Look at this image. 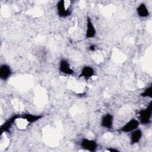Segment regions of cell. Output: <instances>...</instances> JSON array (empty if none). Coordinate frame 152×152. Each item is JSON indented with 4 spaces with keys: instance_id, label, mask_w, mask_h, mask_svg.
<instances>
[{
    "instance_id": "1",
    "label": "cell",
    "mask_w": 152,
    "mask_h": 152,
    "mask_svg": "<svg viewBox=\"0 0 152 152\" xmlns=\"http://www.w3.org/2000/svg\"><path fill=\"white\" fill-rule=\"evenodd\" d=\"M151 112H152V103L151 102L146 108L141 109L138 112V116H139L138 121L140 123L143 125H147L150 124L151 121Z\"/></svg>"
},
{
    "instance_id": "2",
    "label": "cell",
    "mask_w": 152,
    "mask_h": 152,
    "mask_svg": "<svg viewBox=\"0 0 152 152\" xmlns=\"http://www.w3.org/2000/svg\"><path fill=\"white\" fill-rule=\"evenodd\" d=\"M140 122L138 120L132 118L127 122L124 126H122L120 131L123 132H130L134 130L137 129L140 125Z\"/></svg>"
},
{
    "instance_id": "3",
    "label": "cell",
    "mask_w": 152,
    "mask_h": 152,
    "mask_svg": "<svg viewBox=\"0 0 152 152\" xmlns=\"http://www.w3.org/2000/svg\"><path fill=\"white\" fill-rule=\"evenodd\" d=\"M80 145L83 149L90 152H94L97 148V144L95 140H89L86 138L81 140Z\"/></svg>"
},
{
    "instance_id": "4",
    "label": "cell",
    "mask_w": 152,
    "mask_h": 152,
    "mask_svg": "<svg viewBox=\"0 0 152 152\" xmlns=\"http://www.w3.org/2000/svg\"><path fill=\"white\" fill-rule=\"evenodd\" d=\"M96 34V30L92 22V20L90 17H87L86 24V39L93 38Z\"/></svg>"
},
{
    "instance_id": "5",
    "label": "cell",
    "mask_w": 152,
    "mask_h": 152,
    "mask_svg": "<svg viewBox=\"0 0 152 152\" xmlns=\"http://www.w3.org/2000/svg\"><path fill=\"white\" fill-rule=\"evenodd\" d=\"M56 9L58 15L61 17H66L69 16L71 12L65 8V1L64 0H60L56 4Z\"/></svg>"
},
{
    "instance_id": "6",
    "label": "cell",
    "mask_w": 152,
    "mask_h": 152,
    "mask_svg": "<svg viewBox=\"0 0 152 152\" xmlns=\"http://www.w3.org/2000/svg\"><path fill=\"white\" fill-rule=\"evenodd\" d=\"M21 118V115H14L10 118L8 120L6 121L1 126V132L2 134L5 132H8L10 128L14 124V122L17 119Z\"/></svg>"
},
{
    "instance_id": "7",
    "label": "cell",
    "mask_w": 152,
    "mask_h": 152,
    "mask_svg": "<svg viewBox=\"0 0 152 152\" xmlns=\"http://www.w3.org/2000/svg\"><path fill=\"white\" fill-rule=\"evenodd\" d=\"M59 69L61 72L66 75H72L74 73V70L71 68L69 62L66 59L60 61Z\"/></svg>"
},
{
    "instance_id": "8",
    "label": "cell",
    "mask_w": 152,
    "mask_h": 152,
    "mask_svg": "<svg viewBox=\"0 0 152 152\" xmlns=\"http://www.w3.org/2000/svg\"><path fill=\"white\" fill-rule=\"evenodd\" d=\"M113 116L110 113H107L104 115L101 121V126L107 129H111L113 126Z\"/></svg>"
},
{
    "instance_id": "9",
    "label": "cell",
    "mask_w": 152,
    "mask_h": 152,
    "mask_svg": "<svg viewBox=\"0 0 152 152\" xmlns=\"http://www.w3.org/2000/svg\"><path fill=\"white\" fill-rule=\"evenodd\" d=\"M11 67L7 64H2L0 66V78L2 80H7L11 75Z\"/></svg>"
},
{
    "instance_id": "10",
    "label": "cell",
    "mask_w": 152,
    "mask_h": 152,
    "mask_svg": "<svg viewBox=\"0 0 152 152\" xmlns=\"http://www.w3.org/2000/svg\"><path fill=\"white\" fill-rule=\"evenodd\" d=\"M43 117V115H33L30 113H24L21 115V118L25 119L28 123L32 124L37 122Z\"/></svg>"
},
{
    "instance_id": "11",
    "label": "cell",
    "mask_w": 152,
    "mask_h": 152,
    "mask_svg": "<svg viewBox=\"0 0 152 152\" xmlns=\"http://www.w3.org/2000/svg\"><path fill=\"white\" fill-rule=\"evenodd\" d=\"M142 136V131L140 129H136L132 131L130 136L131 144H135L138 143L141 140Z\"/></svg>"
},
{
    "instance_id": "12",
    "label": "cell",
    "mask_w": 152,
    "mask_h": 152,
    "mask_svg": "<svg viewBox=\"0 0 152 152\" xmlns=\"http://www.w3.org/2000/svg\"><path fill=\"white\" fill-rule=\"evenodd\" d=\"M94 73L95 71L91 66H85L83 68L80 76L85 78H88L93 77L94 75Z\"/></svg>"
},
{
    "instance_id": "13",
    "label": "cell",
    "mask_w": 152,
    "mask_h": 152,
    "mask_svg": "<svg viewBox=\"0 0 152 152\" xmlns=\"http://www.w3.org/2000/svg\"><path fill=\"white\" fill-rule=\"evenodd\" d=\"M137 12L139 17H147L149 15V11L144 3L140 4L137 8Z\"/></svg>"
},
{
    "instance_id": "14",
    "label": "cell",
    "mask_w": 152,
    "mask_h": 152,
    "mask_svg": "<svg viewBox=\"0 0 152 152\" xmlns=\"http://www.w3.org/2000/svg\"><path fill=\"white\" fill-rule=\"evenodd\" d=\"M141 96L142 97H152V86H150L146 88L143 92L141 93Z\"/></svg>"
},
{
    "instance_id": "15",
    "label": "cell",
    "mask_w": 152,
    "mask_h": 152,
    "mask_svg": "<svg viewBox=\"0 0 152 152\" xmlns=\"http://www.w3.org/2000/svg\"><path fill=\"white\" fill-rule=\"evenodd\" d=\"M107 150L109 151H111V152H118L119 151L118 150H116L115 148H112V147L111 148H109L107 149Z\"/></svg>"
},
{
    "instance_id": "16",
    "label": "cell",
    "mask_w": 152,
    "mask_h": 152,
    "mask_svg": "<svg viewBox=\"0 0 152 152\" xmlns=\"http://www.w3.org/2000/svg\"><path fill=\"white\" fill-rule=\"evenodd\" d=\"M96 49V46L94 45H91L89 46V50L91 51H94Z\"/></svg>"
}]
</instances>
